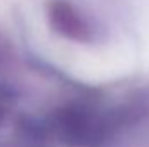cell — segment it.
Wrapping results in <instances>:
<instances>
[{"mask_svg":"<svg viewBox=\"0 0 149 147\" xmlns=\"http://www.w3.org/2000/svg\"><path fill=\"white\" fill-rule=\"evenodd\" d=\"M127 111L128 109L101 112L99 109L81 104L66 106L54 114L52 130L56 137L70 146L94 147L104 142L113 130L125 121L123 116Z\"/></svg>","mask_w":149,"mask_h":147,"instance_id":"1","label":"cell"},{"mask_svg":"<svg viewBox=\"0 0 149 147\" xmlns=\"http://www.w3.org/2000/svg\"><path fill=\"white\" fill-rule=\"evenodd\" d=\"M50 19L57 31L64 33L73 40H87L88 38V26L81 19V16L74 10L71 3L64 0H54L50 3Z\"/></svg>","mask_w":149,"mask_h":147,"instance_id":"2","label":"cell"}]
</instances>
